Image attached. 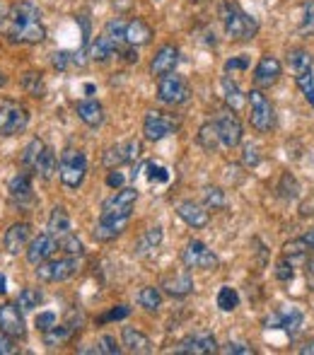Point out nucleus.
Returning <instances> with one entry per match:
<instances>
[{"instance_id": "nucleus-1", "label": "nucleus", "mask_w": 314, "mask_h": 355, "mask_svg": "<svg viewBox=\"0 0 314 355\" xmlns=\"http://www.w3.org/2000/svg\"><path fill=\"white\" fill-rule=\"evenodd\" d=\"M8 37L19 44H42L46 39L42 12L32 0H22V3L12 5L8 15Z\"/></svg>"}, {"instance_id": "nucleus-2", "label": "nucleus", "mask_w": 314, "mask_h": 355, "mask_svg": "<svg viewBox=\"0 0 314 355\" xmlns=\"http://www.w3.org/2000/svg\"><path fill=\"white\" fill-rule=\"evenodd\" d=\"M220 17H223V27H225L227 39H232V42H252V39L259 34L256 19H254L252 15L244 12V10L239 8L237 3H232V0L223 3Z\"/></svg>"}, {"instance_id": "nucleus-3", "label": "nucleus", "mask_w": 314, "mask_h": 355, "mask_svg": "<svg viewBox=\"0 0 314 355\" xmlns=\"http://www.w3.org/2000/svg\"><path fill=\"white\" fill-rule=\"evenodd\" d=\"M58 177L66 184L68 189H78L80 184L87 177V157H85L82 150L68 148L61 155V162H58Z\"/></svg>"}, {"instance_id": "nucleus-4", "label": "nucleus", "mask_w": 314, "mask_h": 355, "mask_svg": "<svg viewBox=\"0 0 314 355\" xmlns=\"http://www.w3.org/2000/svg\"><path fill=\"white\" fill-rule=\"evenodd\" d=\"M78 273V257H61V259H46L37 266V278L44 283H61L68 281Z\"/></svg>"}, {"instance_id": "nucleus-5", "label": "nucleus", "mask_w": 314, "mask_h": 355, "mask_svg": "<svg viewBox=\"0 0 314 355\" xmlns=\"http://www.w3.org/2000/svg\"><path fill=\"white\" fill-rule=\"evenodd\" d=\"M29 123V112L22 104L5 99L0 102V136H17L27 128Z\"/></svg>"}, {"instance_id": "nucleus-6", "label": "nucleus", "mask_w": 314, "mask_h": 355, "mask_svg": "<svg viewBox=\"0 0 314 355\" xmlns=\"http://www.w3.org/2000/svg\"><path fill=\"white\" fill-rule=\"evenodd\" d=\"M247 99H249V107H252V114H249L252 126L256 128L259 133H268L273 128V121H276V116H273V104L268 102V97L261 89H252V92L247 94Z\"/></svg>"}, {"instance_id": "nucleus-7", "label": "nucleus", "mask_w": 314, "mask_h": 355, "mask_svg": "<svg viewBox=\"0 0 314 355\" xmlns=\"http://www.w3.org/2000/svg\"><path fill=\"white\" fill-rule=\"evenodd\" d=\"M189 97H191V89H189L186 80L182 78V75L177 73H167L159 78L157 83V99L164 104H172V107H177V104H184L189 102Z\"/></svg>"}, {"instance_id": "nucleus-8", "label": "nucleus", "mask_w": 314, "mask_h": 355, "mask_svg": "<svg viewBox=\"0 0 314 355\" xmlns=\"http://www.w3.org/2000/svg\"><path fill=\"white\" fill-rule=\"evenodd\" d=\"M182 263L186 268H203V271H211V268H218L220 259L213 249H208L201 239H189L186 247L182 252Z\"/></svg>"}, {"instance_id": "nucleus-9", "label": "nucleus", "mask_w": 314, "mask_h": 355, "mask_svg": "<svg viewBox=\"0 0 314 355\" xmlns=\"http://www.w3.org/2000/svg\"><path fill=\"white\" fill-rule=\"evenodd\" d=\"M213 126H216L218 136H220L223 148H237L242 143V123H239L237 114L232 109H223V112L216 114L213 119Z\"/></svg>"}, {"instance_id": "nucleus-10", "label": "nucleus", "mask_w": 314, "mask_h": 355, "mask_svg": "<svg viewBox=\"0 0 314 355\" xmlns=\"http://www.w3.org/2000/svg\"><path fill=\"white\" fill-rule=\"evenodd\" d=\"M177 128L179 123L172 116H167L162 112H148L146 121H143V136H146V141L157 143L164 141L167 136H172V133H177Z\"/></svg>"}, {"instance_id": "nucleus-11", "label": "nucleus", "mask_w": 314, "mask_h": 355, "mask_svg": "<svg viewBox=\"0 0 314 355\" xmlns=\"http://www.w3.org/2000/svg\"><path fill=\"white\" fill-rule=\"evenodd\" d=\"M138 201V191L131 187L126 189H119L112 198L104 201V208H102V218H131L133 213V206Z\"/></svg>"}, {"instance_id": "nucleus-12", "label": "nucleus", "mask_w": 314, "mask_h": 355, "mask_svg": "<svg viewBox=\"0 0 314 355\" xmlns=\"http://www.w3.org/2000/svg\"><path fill=\"white\" fill-rule=\"evenodd\" d=\"M138 157H141V141L131 138V141H126V143L112 145V148L104 153V167L116 169V167H121V164L136 162Z\"/></svg>"}, {"instance_id": "nucleus-13", "label": "nucleus", "mask_w": 314, "mask_h": 355, "mask_svg": "<svg viewBox=\"0 0 314 355\" xmlns=\"http://www.w3.org/2000/svg\"><path fill=\"white\" fill-rule=\"evenodd\" d=\"M56 249H58V239L53 237L51 232H44L27 244V261L32 263V266H39V263H44L46 259H51L53 254H56Z\"/></svg>"}, {"instance_id": "nucleus-14", "label": "nucleus", "mask_w": 314, "mask_h": 355, "mask_svg": "<svg viewBox=\"0 0 314 355\" xmlns=\"http://www.w3.org/2000/svg\"><path fill=\"white\" fill-rule=\"evenodd\" d=\"M218 351V341L213 334L208 331H198L186 336L184 341H179L174 346V353H193V355H208V353H216Z\"/></svg>"}, {"instance_id": "nucleus-15", "label": "nucleus", "mask_w": 314, "mask_h": 355, "mask_svg": "<svg viewBox=\"0 0 314 355\" xmlns=\"http://www.w3.org/2000/svg\"><path fill=\"white\" fill-rule=\"evenodd\" d=\"M0 331H5L12 338H24L27 327H24V317L19 304H0Z\"/></svg>"}, {"instance_id": "nucleus-16", "label": "nucleus", "mask_w": 314, "mask_h": 355, "mask_svg": "<svg viewBox=\"0 0 314 355\" xmlns=\"http://www.w3.org/2000/svg\"><path fill=\"white\" fill-rule=\"evenodd\" d=\"M302 322H305V314H302L300 309L283 307L266 319V329H283V331H288V334H295V331H300Z\"/></svg>"}, {"instance_id": "nucleus-17", "label": "nucleus", "mask_w": 314, "mask_h": 355, "mask_svg": "<svg viewBox=\"0 0 314 355\" xmlns=\"http://www.w3.org/2000/svg\"><path fill=\"white\" fill-rule=\"evenodd\" d=\"M281 73H283L281 61L268 53V56H263L261 61L256 63V68H254V83H256L259 87H271V85L278 83Z\"/></svg>"}, {"instance_id": "nucleus-18", "label": "nucleus", "mask_w": 314, "mask_h": 355, "mask_svg": "<svg viewBox=\"0 0 314 355\" xmlns=\"http://www.w3.org/2000/svg\"><path fill=\"white\" fill-rule=\"evenodd\" d=\"M177 215L189 225V227H193V230L206 227L208 220H211V213H208V208L206 206H198V203H193V201H182V203H179V206H177Z\"/></svg>"}, {"instance_id": "nucleus-19", "label": "nucleus", "mask_w": 314, "mask_h": 355, "mask_svg": "<svg viewBox=\"0 0 314 355\" xmlns=\"http://www.w3.org/2000/svg\"><path fill=\"white\" fill-rule=\"evenodd\" d=\"M29 239H32V225L29 223H15L10 225V230L5 232V249L10 254H19L22 249H27Z\"/></svg>"}, {"instance_id": "nucleus-20", "label": "nucleus", "mask_w": 314, "mask_h": 355, "mask_svg": "<svg viewBox=\"0 0 314 355\" xmlns=\"http://www.w3.org/2000/svg\"><path fill=\"white\" fill-rule=\"evenodd\" d=\"M177 66H179V49L172 46V44H164V46L155 53V58H152L150 71H152V75L162 78V75L172 73Z\"/></svg>"}, {"instance_id": "nucleus-21", "label": "nucleus", "mask_w": 314, "mask_h": 355, "mask_svg": "<svg viewBox=\"0 0 314 355\" xmlns=\"http://www.w3.org/2000/svg\"><path fill=\"white\" fill-rule=\"evenodd\" d=\"M152 37H155V32H152V27L146 22V19L141 17H133L131 22H126V44L128 46H146V44L152 42Z\"/></svg>"}, {"instance_id": "nucleus-22", "label": "nucleus", "mask_w": 314, "mask_h": 355, "mask_svg": "<svg viewBox=\"0 0 314 355\" xmlns=\"http://www.w3.org/2000/svg\"><path fill=\"white\" fill-rule=\"evenodd\" d=\"M126 225H128V218H102V215H99V223L92 234L97 242H112V239H116L119 234L126 230Z\"/></svg>"}, {"instance_id": "nucleus-23", "label": "nucleus", "mask_w": 314, "mask_h": 355, "mask_svg": "<svg viewBox=\"0 0 314 355\" xmlns=\"http://www.w3.org/2000/svg\"><path fill=\"white\" fill-rule=\"evenodd\" d=\"M8 193H10V198H12L15 203H19V206H24V203L32 201L34 193H32V179H29V174L27 172L15 174V177L10 179V184H8Z\"/></svg>"}, {"instance_id": "nucleus-24", "label": "nucleus", "mask_w": 314, "mask_h": 355, "mask_svg": "<svg viewBox=\"0 0 314 355\" xmlns=\"http://www.w3.org/2000/svg\"><path fill=\"white\" fill-rule=\"evenodd\" d=\"M78 116L87 123L89 128H97L104 123V107L97 102V99H82V102L76 104Z\"/></svg>"}, {"instance_id": "nucleus-25", "label": "nucleus", "mask_w": 314, "mask_h": 355, "mask_svg": "<svg viewBox=\"0 0 314 355\" xmlns=\"http://www.w3.org/2000/svg\"><path fill=\"white\" fill-rule=\"evenodd\" d=\"M121 341H123V346H126L128 353H152L150 338H148L143 331H138V329H133V327H123Z\"/></svg>"}, {"instance_id": "nucleus-26", "label": "nucleus", "mask_w": 314, "mask_h": 355, "mask_svg": "<svg viewBox=\"0 0 314 355\" xmlns=\"http://www.w3.org/2000/svg\"><path fill=\"white\" fill-rule=\"evenodd\" d=\"M32 169L39 174L42 179H51L53 174H56V169H58V162H56V153H53L49 145H44L42 150H39V155H37V159H34V164H32Z\"/></svg>"}, {"instance_id": "nucleus-27", "label": "nucleus", "mask_w": 314, "mask_h": 355, "mask_svg": "<svg viewBox=\"0 0 314 355\" xmlns=\"http://www.w3.org/2000/svg\"><path fill=\"white\" fill-rule=\"evenodd\" d=\"M46 230L53 234L56 239H61L63 234L73 232V225H71V215H68V211L63 206H56L51 211V215H49V225Z\"/></svg>"}, {"instance_id": "nucleus-28", "label": "nucleus", "mask_w": 314, "mask_h": 355, "mask_svg": "<svg viewBox=\"0 0 314 355\" xmlns=\"http://www.w3.org/2000/svg\"><path fill=\"white\" fill-rule=\"evenodd\" d=\"M162 288L167 290L169 295H174V297H184V295L193 293V278L189 276L186 271L182 273H174V276H167L162 281Z\"/></svg>"}, {"instance_id": "nucleus-29", "label": "nucleus", "mask_w": 314, "mask_h": 355, "mask_svg": "<svg viewBox=\"0 0 314 355\" xmlns=\"http://www.w3.org/2000/svg\"><path fill=\"white\" fill-rule=\"evenodd\" d=\"M288 66H290V71L295 78H300V75L312 71L314 56L307 51V49H290V51H288Z\"/></svg>"}, {"instance_id": "nucleus-30", "label": "nucleus", "mask_w": 314, "mask_h": 355, "mask_svg": "<svg viewBox=\"0 0 314 355\" xmlns=\"http://www.w3.org/2000/svg\"><path fill=\"white\" fill-rule=\"evenodd\" d=\"M220 87H223V97H225V102H227V109H232V112H239V109L244 107V102H247V97L242 94L239 85L235 83V80H230V78H223L220 80Z\"/></svg>"}, {"instance_id": "nucleus-31", "label": "nucleus", "mask_w": 314, "mask_h": 355, "mask_svg": "<svg viewBox=\"0 0 314 355\" xmlns=\"http://www.w3.org/2000/svg\"><path fill=\"white\" fill-rule=\"evenodd\" d=\"M119 51V46L114 42H109L107 37H97V42L92 44V46H89V58H92V61H109V58L114 56V53Z\"/></svg>"}, {"instance_id": "nucleus-32", "label": "nucleus", "mask_w": 314, "mask_h": 355, "mask_svg": "<svg viewBox=\"0 0 314 355\" xmlns=\"http://www.w3.org/2000/svg\"><path fill=\"white\" fill-rule=\"evenodd\" d=\"M198 145H201L203 150H208V153H216L218 148H220V136H218V131H216V126H213V121H208V123H203L201 126V131H198Z\"/></svg>"}, {"instance_id": "nucleus-33", "label": "nucleus", "mask_w": 314, "mask_h": 355, "mask_svg": "<svg viewBox=\"0 0 314 355\" xmlns=\"http://www.w3.org/2000/svg\"><path fill=\"white\" fill-rule=\"evenodd\" d=\"M73 331H76V324H61V327L56 324L49 331H44V341L46 346H58V343H66L73 336Z\"/></svg>"}, {"instance_id": "nucleus-34", "label": "nucleus", "mask_w": 314, "mask_h": 355, "mask_svg": "<svg viewBox=\"0 0 314 355\" xmlns=\"http://www.w3.org/2000/svg\"><path fill=\"white\" fill-rule=\"evenodd\" d=\"M159 244H162V227L155 225V227H150L143 234V239L136 247V254H148V252H152V249H157Z\"/></svg>"}, {"instance_id": "nucleus-35", "label": "nucleus", "mask_w": 314, "mask_h": 355, "mask_svg": "<svg viewBox=\"0 0 314 355\" xmlns=\"http://www.w3.org/2000/svg\"><path fill=\"white\" fill-rule=\"evenodd\" d=\"M218 307L223 309V312H235L239 307V293L235 288H230V285H223L220 290H218Z\"/></svg>"}, {"instance_id": "nucleus-36", "label": "nucleus", "mask_w": 314, "mask_h": 355, "mask_svg": "<svg viewBox=\"0 0 314 355\" xmlns=\"http://www.w3.org/2000/svg\"><path fill=\"white\" fill-rule=\"evenodd\" d=\"M104 37L116 44V46H121V44L126 42V22H123L121 17H114L112 22H107V27H104Z\"/></svg>"}, {"instance_id": "nucleus-37", "label": "nucleus", "mask_w": 314, "mask_h": 355, "mask_svg": "<svg viewBox=\"0 0 314 355\" xmlns=\"http://www.w3.org/2000/svg\"><path fill=\"white\" fill-rule=\"evenodd\" d=\"M283 254H286L293 263H297V261H305L307 254H310V247H307L305 239H293V242H288L286 247H283Z\"/></svg>"}, {"instance_id": "nucleus-38", "label": "nucleus", "mask_w": 314, "mask_h": 355, "mask_svg": "<svg viewBox=\"0 0 314 355\" xmlns=\"http://www.w3.org/2000/svg\"><path fill=\"white\" fill-rule=\"evenodd\" d=\"M138 304L152 312V309H157L159 304H162V295H159L157 288H152V285H146V288L138 293Z\"/></svg>"}, {"instance_id": "nucleus-39", "label": "nucleus", "mask_w": 314, "mask_h": 355, "mask_svg": "<svg viewBox=\"0 0 314 355\" xmlns=\"http://www.w3.org/2000/svg\"><path fill=\"white\" fill-rule=\"evenodd\" d=\"M58 249H63V252L71 254V257H82V254H85L82 242H80L78 234H73V232L63 234V237L58 239Z\"/></svg>"}, {"instance_id": "nucleus-40", "label": "nucleus", "mask_w": 314, "mask_h": 355, "mask_svg": "<svg viewBox=\"0 0 314 355\" xmlns=\"http://www.w3.org/2000/svg\"><path fill=\"white\" fill-rule=\"evenodd\" d=\"M39 302H42V290L24 288L22 293H19V309H22V312H32L34 307H39Z\"/></svg>"}, {"instance_id": "nucleus-41", "label": "nucleus", "mask_w": 314, "mask_h": 355, "mask_svg": "<svg viewBox=\"0 0 314 355\" xmlns=\"http://www.w3.org/2000/svg\"><path fill=\"white\" fill-rule=\"evenodd\" d=\"M143 169H146V177H148V182H150V184H167L169 182V169L164 167V164L148 162Z\"/></svg>"}, {"instance_id": "nucleus-42", "label": "nucleus", "mask_w": 314, "mask_h": 355, "mask_svg": "<svg viewBox=\"0 0 314 355\" xmlns=\"http://www.w3.org/2000/svg\"><path fill=\"white\" fill-rule=\"evenodd\" d=\"M22 87L27 89L32 97H44V78H42V73H27L22 78Z\"/></svg>"}, {"instance_id": "nucleus-43", "label": "nucleus", "mask_w": 314, "mask_h": 355, "mask_svg": "<svg viewBox=\"0 0 314 355\" xmlns=\"http://www.w3.org/2000/svg\"><path fill=\"white\" fill-rule=\"evenodd\" d=\"M203 201H206V208L218 211V208H225V193H223V189L208 187L206 191H203Z\"/></svg>"}, {"instance_id": "nucleus-44", "label": "nucleus", "mask_w": 314, "mask_h": 355, "mask_svg": "<svg viewBox=\"0 0 314 355\" xmlns=\"http://www.w3.org/2000/svg\"><path fill=\"white\" fill-rule=\"evenodd\" d=\"M276 278H278V281H283V283H288V281H293V278H295V263H293L288 257H283L281 261L276 263Z\"/></svg>"}, {"instance_id": "nucleus-45", "label": "nucleus", "mask_w": 314, "mask_h": 355, "mask_svg": "<svg viewBox=\"0 0 314 355\" xmlns=\"http://www.w3.org/2000/svg\"><path fill=\"white\" fill-rule=\"evenodd\" d=\"M300 32L302 34H314V0H310V3L302 8Z\"/></svg>"}, {"instance_id": "nucleus-46", "label": "nucleus", "mask_w": 314, "mask_h": 355, "mask_svg": "<svg viewBox=\"0 0 314 355\" xmlns=\"http://www.w3.org/2000/svg\"><path fill=\"white\" fill-rule=\"evenodd\" d=\"M42 148H44V143L39 141V138H34V141L24 148V153H22V164H24V167L32 169L34 159H37V155H39V150H42Z\"/></svg>"}, {"instance_id": "nucleus-47", "label": "nucleus", "mask_w": 314, "mask_h": 355, "mask_svg": "<svg viewBox=\"0 0 314 355\" xmlns=\"http://www.w3.org/2000/svg\"><path fill=\"white\" fill-rule=\"evenodd\" d=\"M94 353L119 355V353H121V346H119L116 338H114V336H102V338L97 341V348H94Z\"/></svg>"}, {"instance_id": "nucleus-48", "label": "nucleus", "mask_w": 314, "mask_h": 355, "mask_svg": "<svg viewBox=\"0 0 314 355\" xmlns=\"http://www.w3.org/2000/svg\"><path fill=\"white\" fill-rule=\"evenodd\" d=\"M297 80V85H300V89H302V94L307 97V102L314 107V75L312 71L310 73H305V75H300V78H295Z\"/></svg>"}, {"instance_id": "nucleus-49", "label": "nucleus", "mask_w": 314, "mask_h": 355, "mask_svg": "<svg viewBox=\"0 0 314 355\" xmlns=\"http://www.w3.org/2000/svg\"><path fill=\"white\" fill-rule=\"evenodd\" d=\"M80 66V61L76 56H73V53H68V51H56L53 53V66L58 68V71H68V68L71 66Z\"/></svg>"}, {"instance_id": "nucleus-50", "label": "nucleus", "mask_w": 314, "mask_h": 355, "mask_svg": "<svg viewBox=\"0 0 314 355\" xmlns=\"http://www.w3.org/2000/svg\"><path fill=\"white\" fill-rule=\"evenodd\" d=\"M128 314H131V307H126V304H119V307H114L112 312H107L104 314L99 322L102 324H107V322H119V319H126Z\"/></svg>"}, {"instance_id": "nucleus-51", "label": "nucleus", "mask_w": 314, "mask_h": 355, "mask_svg": "<svg viewBox=\"0 0 314 355\" xmlns=\"http://www.w3.org/2000/svg\"><path fill=\"white\" fill-rule=\"evenodd\" d=\"M259 159H261V157H259V148H256V145H252V143H249V145H244L242 162L247 164V167H256V164H259Z\"/></svg>"}, {"instance_id": "nucleus-52", "label": "nucleus", "mask_w": 314, "mask_h": 355, "mask_svg": "<svg viewBox=\"0 0 314 355\" xmlns=\"http://www.w3.org/2000/svg\"><path fill=\"white\" fill-rule=\"evenodd\" d=\"M247 68H249V58L247 56H232L230 61H225V73L247 71Z\"/></svg>"}, {"instance_id": "nucleus-53", "label": "nucleus", "mask_w": 314, "mask_h": 355, "mask_svg": "<svg viewBox=\"0 0 314 355\" xmlns=\"http://www.w3.org/2000/svg\"><path fill=\"white\" fill-rule=\"evenodd\" d=\"M51 327H56V314H53V312L37 314V329H42V331H49Z\"/></svg>"}, {"instance_id": "nucleus-54", "label": "nucleus", "mask_w": 314, "mask_h": 355, "mask_svg": "<svg viewBox=\"0 0 314 355\" xmlns=\"http://www.w3.org/2000/svg\"><path fill=\"white\" fill-rule=\"evenodd\" d=\"M220 353H225V355H252L254 351L249 346H244V343H227V346L220 348Z\"/></svg>"}, {"instance_id": "nucleus-55", "label": "nucleus", "mask_w": 314, "mask_h": 355, "mask_svg": "<svg viewBox=\"0 0 314 355\" xmlns=\"http://www.w3.org/2000/svg\"><path fill=\"white\" fill-rule=\"evenodd\" d=\"M12 353H17V346H15L12 336L0 331V355H12Z\"/></svg>"}, {"instance_id": "nucleus-56", "label": "nucleus", "mask_w": 314, "mask_h": 355, "mask_svg": "<svg viewBox=\"0 0 314 355\" xmlns=\"http://www.w3.org/2000/svg\"><path fill=\"white\" fill-rule=\"evenodd\" d=\"M107 184H109L112 189H121V187H123V174L119 172V167H116V172H109Z\"/></svg>"}, {"instance_id": "nucleus-57", "label": "nucleus", "mask_w": 314, "mask_h": 355, "mask_svg": "<svg viewBox=\"0 0 314 355\" xmlns=\"http://www.w3.org/2000/svg\"><path fill=\"white\" fill-rule=\"evenodd\" d=\"M305 273H307V283L314 290V254L310 259H305Z\"/></svg>"}, {"instance_id": "nucleus-58", "label": "nucleus", "mask_w": 314, "mask_h": 355, "mask_svg": "<svg viewBox=\"0 0 314 355\" xmlns=\"http://www.w3.org/2000/svg\"><path fill=\"white\" fill-rule=\"evenodd\" d=\"M302 239H305V242H307V247H310L312 252H314V230H310V232H307V234H305V237H302Z\"/></svg>"}, {"instance_id": "nucleus-59", "label": "nucleus", "mask_w": 314, "mask_h": 355, "mask_svg": "<svg viewBox=\"0 0 314 355\" xmlns=\"http://www.w3.org/2000/svg\"><path fill=\"white\" fill-rule=\"evenodd\" d=\"M300 353L302 355H314V341L312 343H305V346L300 348Z\"/></svg>"}, {"instance_id": "nucleus-60", "label": "nucleus", "mask_w": 314, "mask_h": 355, "mask_svg": "<svg viewBox=\"0 0 314 355\" xmlns=\"http://www.w3.org/2000/svg\"><path fill=\"white\" fill-rule=\"evenodd\" d=\"M3 293H8V281H5V276L0 273V295Z\"/></svg>"}, {"instance_id": "nucleus-61", "label": "nucleus", "mask_w": 314, "mask_h": 355, "mask_svg": "<svg viewBox=\"0 0 314 355\" xmlns=\"http://www.w3.org/2000/svg\"><path fill=\"white\" fill-rule=\"evenodd\" d=\"M5 83H8V78H5V73H3V71H0V87H3V85H5Z\"/></svg>"}, {"instance_id": "nucleus-62", "label": "nucleus", "mask_w": 314, "mask_h": 355, "mask_svg": "<svg viewBox=\"0 0 314 355\" xmlns=\"http://www.w3.org/2000/svg\"><path fill=\"white\" fill-rule=\"evenodd\" d=\"M3 17H5V5L0 3V19H3Z\"/></svg>"}, {"instance_id": "nucleus-63", "label": "nucleus", "mask_w": 314, "mask_h": 355, "mask_svg": "<svg viewBox=\"0 0 314 355\" xmlns=\"http://www.w3.org/2000/svg\"><path fill=\"white\" fill-rule=\"evenodd\" d=\"M196 3H203V0H196Z\"/></svg>"}]
</instances>
